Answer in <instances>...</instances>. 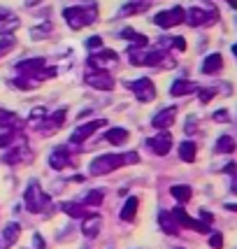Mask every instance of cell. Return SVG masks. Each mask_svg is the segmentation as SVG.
<instances>
[{"mask_svg":"<svg viewBox=\"0 0 237 249\" xmlns=\"http://www.w3.org/2000/svg\"><path fill=\"white\" fill-rule=\"evenodd\" d=\"M12 84H14V89H21V91H28V89L35 87V82H33V79H26V77H19V79H14Z\"/></svg>","mask_w":237,"mask_h":249,"instance_id":"cell-36","label":"cell"},{"mask_svg":"<svg viewBox=\"0 0 237 249\" xmlns=\"http://www.w3.org/2000/svg\"><path fill=\"white\" fill-rule=\"evenodd\" d=\"M107 121L105 119H96V121H88V124H82V126H77L72 130V135H70V147L72 144H82V142H86L98 128H102Z\"/></svg>","mask_w":237,"mask_h":249,"instance_id":"cell-7","label":"cell"},{"mask_svg":"<svg viewBox=\"0 0 237 249\" xmlns=\"http://www.w3.org/2000/svg\"><path fill=\"white\" fill-rule=\"evenodd\" d=\"M233 54H235V56H237V44H235V47H233Z\"/></svg>","mask_w":237,"mask_h":249,"instance_id":"cell-49","label":"cell"},{"mask_svg":"<svg viewBox=\"0 0 237 249\" xmlns=\"http://www.w3.org/2000/svg\"><path fill=\"white\" fill-rule=\"evenodd\" d=\"M86 84L96 91H112L114 89V77L109 72H86Z\"/></svg>","mask_w":237,"mask_h":249,"instance_id":"cell-14","label":"cell"},{"mask_svg":"<svg viewBox=\"0 0 237 249\" xmlns=\"http://www.w3.org/2000/svg\"><path fill=\"white\" fill-rule=\"evenodd\" d=\"M147 144H149V149L153 154H158V156H165V154L172 149V135L168 133V130H161L156 138H149L147 140Z\"/></svg>","mask_w":237,"mask_h":249,"instance_id":"cell-12","label":"cell"},{"mask_svg":"<svg viewBox=\"0 0 237 249\" xmlns=\"http://www.w3.org/2000/svg\"><path fill=\"white\" fill-rule=\"evenodd\" d=\"M149 7V0H133L128 5H123L121 10H118L117 17H133V14H140V12H147Z\"/></svg>","mask_w":237,"mask_h":249,"instance_id":"cell-24","label":"cell"},{"mask_svg":"<svg viewBox=\"0 0 237 249\" xmlns=\"http://www.w3.org/2000/svg\"><path fill=\"white\" fill-rule=\"evenodd\" d=\"M184 19H186V10H184V7H172V10L158 12V14L153 17V23L168 31V28H174V26L184 23Z\"/></svg>","mask_w":237,"mask_h":249,"instance_id":"cell-6","label":"cell"},{"mask_svg":"<svg viewBox=\"0 0 237 249\" xmlns=\"http://www.w3.org/2000/svg\"><path fill=\"white\" fill-rule=\"evenodd\" d=\"M37 2H40V0H26V5H28V7H33V5H37Z\"/></svg>","mask_w":237,"mask_h":249,"instance_id":"cell-48","label":"cell"},{"mask_svg":"<svg viewBox=\"0 0 237 249\" xmlns=\"http://www.w3.org/2000/svg\"><path fill=\"white\" fill-rule=\"evenodd\" d=\"M65 117H68V109H56L54 114H47L44 117V121L37 126V130L40 133H44V135H49V133H56V130H61V126L65 124Z\"/></svg>","mask_w":237,"mask_h":249,"instance_id":"cell-10","label":"cell"},{"mask_svg":"<svg viewBox=\"0 0 237 249\" xmlns=\"http://www.w3.org/2000/svg\"><path fill=\"white\" fill-rule=\"evenodd\" d=\"M7 19H12V12L10 7H0V23H5Z\"/></svg>","mask_w":237,"mask_h":249,"instance_id":"cell-42","label":"cell"},{"mask_svg":"<svg viewBox=\"0 0 237 249\" xmlns=\"http://www.w3.org/2000/svg\"><path fill=\"white\" fill-rule=\"evenodd\" d=\"M86 49L88 52H93V54L100 52V49H102V37H100V35H91V37L86 40Z\"/></svg>","mask_w":237,"mask_h":249,"instance_id":"cell-35","label":"cell"},{"mask_svg":"<svg viewBox=\"0 0 237 249\" xmlns=\"http://www.w3.org/2000/svg\"><path fill=\"white\" fill-rule=\"evenodd\" d=\"M118 37L133 42V47H147V44H149V37L142 35V33H137L135 28H121V31H118Z\"/></svg>","mask_w":237,"mask_h":249,"instance_id":"cell-19","label":"cell"},{"mask_svg":"<svg viewBox=\"0 0 237 249\" xmlns=\"http://www.w3.org/2000/svg\"><path fill=\"white\" fill-rule=\"evenodd\" d=\"M137 207H140V200H137L135 196H130L128 200L123 203V207H121V214H118V217L123 219V221H135V217H137Z\"/></svg>","mask_w":237,"mask_h":249,"instance_id":"cell-23","label":"cell"},{"mask_svg":"<svg viewBox=\"0 0 237 249\" xmlns=\"http://www.w3.org/2000/svg\"><path fill=\"white\" fill-rule=\"evenodd\" d=\"M70 149H72L70 144H58V147H54V152L49 154V165H51L54 170L68 168V165L72 163V152H70Z\"/></svg>","mask_w":237,"mask_h":249,"instance_id":"cell-9","label":"cell"},{"mask_svg":"<svg viewBox=\"0 0 237 249\" xmlns=\"http://www.w3.org/2000/svg\"><path fill=\"white\" fill-rule=\"evenodd\" d=\"M200 221H203V224H205V226H209V224H212V221H214V217H212V214H209V212H207V210H200Z\"/></svg>","mask_w":237,"mask_h":249,"instance_id":"cell-41","label":"cell"},{"mask_svg":"<svg viewBox=\"0 0 237 249\" xmlns=\"http://www.w3.org/2000/svg\"><path fill=\"white\" fill-rule=\"evenodd\" d=\"M226 210H230V212H237V203H226Z\"/></svg>","mask_w":237,"mask_h":249,"instance_id":"cell-46","label":"cell"},{"mask_svg":"<svg viewBox=\"0 0 237 249\" xmlns=\"http://www.w3.org/2000/svg\"><path fill=\"white\" fill-rule=\"evenodd\" d=\"M63 19L65 23L72 28V31H79L84 26H91V23L98 21V7L93 0H86L84 5H77V7H65L63 10Z\"/></svg>","mask_w":237,"mask_h":249,"instance_id":"cell-1","label":"cell"},{"mask_svg":"<svg viewBox=\"0 0 237 249\" xmlns=\"http://www.w3.org/2000/svg\"><path fill=\"white\" fill-rule=\"evenodd\" d=\"M228 5H230V7H233V10H237V0H226Z\"/></svg>","mask_w":237,"mask_h":249,"instance_id":"cell-47","label":"cell"},{"mask_svg":"<svg viewBox=\"0 0 237 249\" xmlns=\"http://www.w3.org/2000/svg\"><path fill=\"white\" fill-rule=\"evenodd\" d=\"M33 247H35V249H44V247H47L40 233H35V235H33Z\"/></svg>","mask_w":237,"mask_h":249,"instance_id":"cell-40","label":"cell"},{"mask_svg":"<svg viewBox=\"0 0 237 249\" xmlns=\"http://www.w3.org/2000/svg\"><path fill=\"white\" fill-rule=\"evenodd\" d=\"M14 47H17V40H14L12 35H5V37L0 40V58H2V56H7V54H10V52L14 49Z\"/></svg>","mask_w":237,"mask_h":249,"instance_id":"cell-31","label":"cell"},{"mask_svg":"<svg viewBox=\"0 0 237 249\" xmlns=\"http://www.w3.org/2000/svg\"><path fill=\"white\" fill-rule=\"evenodd\" d=\"M221 68H223V56L221 54H209L203 61V75H216V72H221Z\"/></svg>","mask_w":237,"mask_h":249,"instance_id":"cell-20","label":"cell"},{"mask_svg":"<svg viewBox=\"0 0 237 249\" xmlns=\"http://www.w3.org/2000/svg\"><path fill=\"white\" fill-rule=\"evenodd\" d=\"M23 124H26V121H23L21 117H17V114H14V112H10V109L0 107V126H2L5 130L17 133V130L23 128Z\"/></svg>","mask_w":237,"mask_h":249,"instance_id":"cell-16","label":"cell"},{"mask_svg":"<svg viewBox=\"0 0 237 249\" xmlns=\"http://www.w3.org/2000/svg\"><path fill=\"white\" fill-rule=\"evenodd\" d=\"M209 247H214V249L223 247V235H221V233H212V235H209Z\"/></svg>","mask_w":237,"mask_h":249,"instance_id":"cell-38","label":"cell"},{"mask_svg":"<svg viewBox=\"0 0 237 249\" xmlns=\"http://www.w3.org/2000/svg\"><path fill=\"white\" fill-rule=\"evenodd\" d=\"M100 228H102V219H100V214H91V217L84 219L82 233H84L86 238H98V235H100Z\"/></svg>","mask_w":237,"mask_h":249,"instance_id":"cell-18","label":"cell"},{"mask_svg":"<svg viewBox=\"0 0 237 249\" xmlns=\"http://www.w3.org/2000/svg\"><path fill=\"white\" fill-rule=\"evenodd\" d=\"M130 133L126 128H121V126H114V128H109L107 133H105V140L109 142V144H123V142H128Z\"/></svg>","mask_w":237,"mask_h":249,"instance_id":"cell-25","label":"cell"},{"mask_svg":"<svg viewBox=\"0 0 237 249\" xmlns=\"http://www.w3.org/2000/svg\"><path fill=\"white\" fill-rule=\"evenodd\" d=\"M198 96H200V103L205 105L216 96V89H198Z\"/></svg>","mask_w":237,"mask_h":249,"instance_id":"cell-37","label":"cell"},{"mask_svg":"<svg viewBox=\"0 0 237 249\" xmlns=\"http://www.w3.org/2000/svg\"><path fill=\"white\" fill-rule=\"evenodd\" d=\"M126 165L123 163V154H102L88 163V175L91 177H102V175L114 173L117 168Z\"/></svg>","mask_w":237,"mask_h":249,"instance_id":"cell-3","label":"cell"},{"mask_svg":"<svg viewBox=\"0 0 237 249\" xmlns=\"http://www.w3.org/2000/svg\"><path fill=\"white\" fill-rule=\"evenodd\" d=\"M102 200H105V191L102 189H91L84 198H82V205L84 207H98V205H102Z\"/></svg>","mask_w":237,"mask_h":249,"instance_id":"cell-28","label":"cell"},{"mask_svg":"<svg viewBox=\"0 0 237 249\" xmlns=\"http://www.w3.org/2000/svg\"><path fill=\"white\" fill-rule=\"evenodd\" d=\"M195 152H198V147H195L193 140H184L182 144H179V159H182L184 163H193Z\"/></svg>","mask_w":237,"mask_h":249,"instance_id":"cell-27","label":"cell"},{"mask_svg":"<svg viewBox=\"0 0 237 249\" xmlns=\"http://www.w3.org/2000/svg\"><path fill=\"white\" fill-rule=\"evenodd\" d=\"M44 117H47V109H44V107H35L31 112V117H28V124H33V126L37 128V126L44 121Z\"/></svg>","mask_w":237,"mask_h":249,"instance_id":"cell-33","label":"cell"},{"mask_svg":"<svg viewBox=\"0 0 237 249\" xmlns=\"http://www.w3.org/2000/svg\"><path fill=\"white\" fill-rule=\"evenodd\" d=\"M172 47L177 49V52H186V40H184V37H174Z\"/></svg>","mask_w":237,"mask_h":249,"instance_id":"cell-39","label":"cell"},{"mask_svg":"<svg viewBox=\"0 0 237 249\" xmlns=\"http://www.w3.org/2000/svg\"><path fill=\"white\" fill-rule=\"evenodd\" d=\"M23 205L33 214H42V212L51 210V198L42 191L40 182H31L26 186V194H23Z\"/></svg>","mask_w":237,"mask_h":249,"instance_id":"cell-2","label":"cell"},{"mask_svg":"<svg viewBox=\"0 0 237 249\" xmlns=\"http://www.w3.org/2000/svg\"><path fill=\"white\" fill-rule=\"evenodd\" d=\"M158 224H161V228L168 233V235H179V226H177V221H174L172 212L161 210V212H158Z\"/></svg>","mask_w":237,"mask_h":249,"instance_id":"cell-21","label":"cell"},{"mask_svg":"<svg viewBox=\"0 0 237 249\" xmlns=\"http://www.w3.org/2000/svg\"><path fill=\"white\" fill-rule=\"evenodd\" d=\"M17 28H19V19L12 17V19H7V21L0 26V35H2V37H5V35H12V31H17Z\"/></svg>","mask_w":237,"mask_h":249,"instance_id":"cell-34","label":"cell"},{"mask_svg":"<svg viewBox=\"0 0 237 249\" xmlns=\"http://www.w3.org/2000/svg\"><path fill=\"white\" fill-rule=\"evenodd\" d=\"M223 170H226V173H235V170H237V165H235V163H228V165L223 168Z\"/></svg>","mask_w":237,"mask_h":249,"instance_id":"cell-44","label":"cell"},{"mask_svg":"<svg viewBox=\"0 0 237 249\" xmlns=\"http://www.w3.org/2000/svg\"><path fill=\"white\" fill-rule=\"evenodd\" d=\"M174 119H177V107L170 105V107H165V109H161V112H156V114H153L151 126H153V128H158V130H168L174 124Z\"/></svg>","mask_w":237,"mask_h":249,"instance_id":"cell-15","label":"cell"},{"mask_svg":"<svg viewBox=\"0 0 237 249\" xmlns=\"http://www.w3.org/2000/svg\"><path fill=\"white\" fill-rule=\"evenodd\" d=\"M235 140H233V138H230V135H221V138H219V140H216V154H233L235 152Z\"/></svg>","mask_w":237,"mask_h":249,"instance_id":"cell-29","label":"cell"},{"mask_svg":"<svg viewBox=\"0 0 237 249\" xmlns=\"http://www.w3.org/2000/svg\"><path fill=\"white\" fill-rule=\"evenodd\" d=\"M117 63H118V54L112 52V49H105V47L86 58L88 72H107L109 65H117Z\"/></svg>","mask_w":237,"mask_h":249,"instance_id":"cell-4","label":"cell"},{"mask_svg":"<svg viewBox=\"0 0 237 249\" xmlns=\"http://www.w3.org/2000/svg\"><path fill=\"white\" fill-rule=\"evenodd\" d=\"M184 21L188 26H205V23L216 21V12L203 10V7H191V10H186V19Z\"/></svg>","mask_w":237,"mask_h":249,"instance_id":"cell-11","label":"cell"},{"mask_svg":"<svg viewBox=\"0 0 237 249\" xmlns=\"http://www.w3.org/2000/svg\"><path fill=\"white\" fill-rule=\"evenodd\" d=\"M51 23L47 21V23H40V26H33V31H31V37L33 40H47V37H51Z\"/></svg>","mask_w":237,"mask_h":249,"instance_id":"cell-30","label":"cell"},{"mask_svg":"<svg viewBox=\"0 0 237 249\" xmlns=\"http://www.w3.org/2000/svg\"><path fill=\"white\" fill-rule=\"evenodd\" d=\"M61 207H63L65 214L72 217V219H86L93 214V212H88V207H84L82 203H63Z\"/></svg>","mask_w":237,"mask_h":249,"instance_id":"cell-22","label":"cell"},{"mask_svg":"<svg viewBox=\"0 0 237 249\" xmlns=\"http://www.w3.org/2000/svg\"><path fill=\"white\" fill-rule=\"evenodd\" d=\"M14 142H17V133H12V130H2L0 133V149H10Z\"/></svg>","mask_w":237,"mask_h":249,"instance_id":"cell-32","label":"cell"},{"mask_svg":"<svg viewBox=\"0 0 237 249\" xmlns=\"http://www.w3.org/2000/svg\"><path fill=\"white\" fill-rule=\"evenodd\" d=\"M230 191L237 196V177H233V182H230Z\"/></svg>","mask_w":237,"mask_h":249,"instance_id":"cell-45","label":"cell"},{"mask_svg":"<svg viewBox=\"0 0 237 249\" xmlns=\"http://www.w3.org/2000/svg\"><path fill=\"white\" fill-rule=\"evenodd\" d=\"M170 196H172V198H177L182 205H186V203L191 200L193 191H191V186H188V184H174V186H170Z\"/></svg>","mask_w":237,"mask_h":249,"instance_id":"cell-26","label":"cell"},{"mask_svg":"<svg viewBox=\"0 0 237 249\" xmlns=\"http://www.w3.org/2000/svg\"><path fill=\"white\" fill-rule=\"evenodd\" d=\"M198 91V84L191 82V79H174L172 87H170V96L179 98V96H191Z\"/></svg>","mask_w":237,"mask_h":249,"instance_id":"cell-17","label":"cell"},{"mask_svg":"<svg viewBox=\"0 0 237 249\" xmlns=\"http://www.w3.org/2000/svg\"><path fill=\"white\" fill-rule=\"evenodd\" d=\"M126 89H128L140 103H149V100L156 98V87H153V82H151L149 77H140V79L126 82Z\"/></svg>","mask_w":237,"mask_h":249,"instance_id":"cell-5","label":"cell"},{"mask_svg":"<svg viewBox=\"0 0 237 249\" xmlns=\"http://www.w3.org/2000/svg\"><path fill=\"white\" fill-rule=\"evenodd\" d=\"M19 235H21V224H19V221H10L7 226L0 231V249L14 247Z\"/></svg>","mask_w":237,"mask_h":249,"instance_id":"cell-13","label":"cell"},{"mask_svg":"<svg viewBox=\"0 0 237 249\" xmlns=\"http://www.w3.org/2000/svg\"><path fill=\"white\" fill-rule=\"evenodd\" d=\"M226 119H228L226 109H219V112H214V121H226Z\"/></svg>","mask_w":237,"mask_h":249,"instance_id":"cell-43","label":"cell"},{"mask_svg":"<svg viewBox=\"0 0 237 249\" xmlns=\"http://www.w3.org/2000/svg\"><path fill=\"white\" fill-rule=\"evenodd\" d=\"M172 217L179 228H191V231H198V233H209V226H205L203 221H198V219H193V217H188V212H186L182 205L172 210Z\"/></svg>","mask_w":237,"mask_h":249,"instance_id":"cell-8","label":"cell"}]
</instances>
